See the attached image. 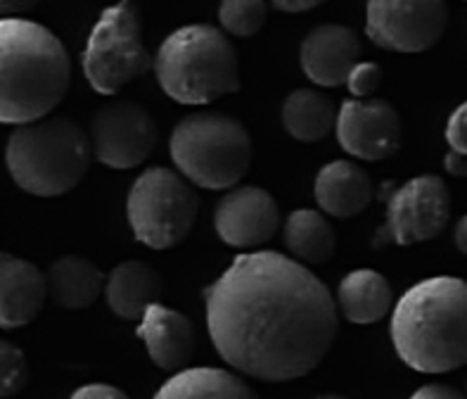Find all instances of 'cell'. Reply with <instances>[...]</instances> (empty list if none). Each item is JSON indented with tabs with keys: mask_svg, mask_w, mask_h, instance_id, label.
<instances>
[{
	"mask_svg": "<svg viewBox=\"0 0 467 399\" xmlns=\"http://www.w3.org/2000/svg\"><path fill=\"white\" fill-rule=\"evenodd\" d=\"M154 399H259V394L231 371L202 366L173 375Z\"/></svg>",
	"mask_w": 467,
	"mask_h": 399,
	"instance_id": "20",
	"label": "cell"
},
{
	"mask_svg": "<svg viewBox=\"0 0 467 399\" xmlns=\"http://www.w3.org/2000/svg\"><path fill=\"white\" fill-rule=\"evenodd\" d=\"M399 359L418 373H451L467 363V280L434 276L410 288L391 314Z\"/></svg>",
	"mask_w": 467,
	"mask_h": 399,
	"instance_id": "3",
	"label": "cell"
},
{
	"mask_svg": "<svg viewBox=\"0 0 467 399\" xmlns=\"http://www.w3.org/2000/svg\"><path fill=\"white\" fill-rule=\"evenodd\" d=\"M47 292L65 310H86L100 298V268L88 262L86 257H59L47 271Z\"/></svg>",
	"mask_w": 467,
	"mask_h": 399,
	"instance_id": "21",
	"label": "cell"
},
{
	"mask_svg": "<svg viewBox=\"0 0 467 399\" xmlns=\"http://www.w3.org/2000/svg\"><path fill=\"white\" fill-rule=\"evenodd\" d=\"M171 157L190 184L225 191L252 164V138L243 121L221 112H195L178 121L171 133Z\"/></svg>",
	"mask_w": 467,
	"mask_h": 399,
	"instance_id": "6",
	"label": "cell"
},
{
	"mask_svg": "<svg viewBox=\"0 0 467 399\" xmlns=\"http://www.w3.org/2000/svg\"><path fill=\"white\" fill-rule=\"evenodd\" d=\"M285 243L296 262L323 264L335 255L337 236L330 221L314 209H296L285 224Z\"/></svg>",
	"mask_w": 467,
	"mask_h": 399,
	"instance_id": "23",
	"label": "cell"
},
{
	"mask_svg": "<svg viewBox=\"0 0 467 399\" xmlns=\"http://www.w3.org/2000/svg\"><path fill=\"white\" fill-rule=\"evenodd\" d=\"M47 276L29 259L0 252V328H22L41 314Z\"/></svg>",
	"mask_w": 467,
	"mask_h": 399,
	"instance_id": "15",
	"label": "cell"
},
{
	"mask_svg": "<svg viewBox=\"0 0 467 399\" xmlns=\"http://www.w3.org/2000/svg\"><path fill=\"white\" fill-rule=\"evenodd\" d=\"M38 5V0H0V17H19L31 13Z\"/></svg>",
	"mask_w": 467,
	"mask_h": 399,
	"instance_id": "30",
	"label": "cell"
},
{
	"mask_svg": "<svg viewBox=\"0 0 467 399\" xmlns=\"http://www.w3.org/2000/svg\"><path fill=\"white\" fill-rule=\"evenodd\" d=\"M221 26L231 37L249 38L259 34L266 25L268 5L266 0H223L219 10Z\"/></svg>",
	"mask_w": 467,
	"mask_h": 399,
	"instance_id": "24",
	"label": "cell"
},
{
	"mask_svg": "<svg viewBox=\"0 0 467 399\" xmlns=\"http://www.w3.org/2000/svg\"><path fill=\"white\" fill-rule=\"evenodd\" d=\"M204 295L216 352L256 381L311 373L337 338V304L326 283L280 252L240 255Z\"/></svg>",
	"mask_w": 467,
	"mask_h": 399,
	"instance_id": "1",
	"label": "cell"
},
{
	"mask_svg": "<svg viewBox=\"0 0 467 399\" xmlns=\"http://www.w3.org/2000/svg\"><path fill=\"white\" fill-rule=\"evenodd\" d=\"M446 172L451 176H458V179H465L467 176V155L465 152H458V150H449V155L444 157Z\"/></svg>",
	"mask_w": 467,
	"mask_h": 399,
	"instance_id": "32",
	"label": "cell"
},
{
	"mask_svg": "<svg viewBox=\"0 0 467 399\" xmlns=\"http://www.w3.org/2000/svg\"><path fill=\"white\" fill-rule=\"evenodd\" d=\"M316 399H347V397H342V394H320V397Z\"/></svg>",
	"mask_w": 467,
	"mask_h": 399,
	"instance_id": "34",
	"label": "cell"
},
{
	"mask_svg": "<svg viewBox=\"0 0 467 399\" xmlns=\"http://www.w3.org/2000/svg\"><path fill=\"white\" fill-rule=\"evenodd\" d=\"M339 310L351 323L368 326L382 321L394 307L389 280L373 268H358L342 278L337 290Z\"/></svg>",
	"mask_w": 467,
	"mask_h": 399,
	"instance_id": "18",
	"label": "cell"
},
{
	"mask_svg": "<svg viewBox=\"0 0 467 399\" xmlns=\"http://www.w3.org/2000/svg\"><path fill=\"white\" fill-rule=\"evenodd\" d=\"M335 131L342 150L356 160H387L401 148V117L387 100H347Z\"/></svg>",
	"mask_w": 467,
	"mask_h": 399,
	"instance_id": "12",
	"label": "cell"
},
{
	"mask_svg": "<svg viewBox=\"0 0 467 399\" xmlns=\"http://www.w3.org/2000/svg\"><path fill=\"white\" fill-rule=\"evenodd\" d=\"M446 141H449L451 150L467 155V102H462L461 108L451 114L449 126H446Z\"/></svg>",
	"mask_w": 467,
	"mask_h": 399,
	"instance_id": "27",
	"label": "cell"
},
{
	"mask_svg": "<svg viewBox=\"0 0 467 399\" xmlns=\"http://www.w3.org/2000/svg\"><path fill=\"white\" fill-rule=\"evenodd\" d=\"M213 224L225 245L237 250H256L278 231L280 209L271 193L256 185H243L223 195Z\"/></svg>",
	"mask_w": 467,
	"mask_h": 399,
	"instance_id": "13",
	"label": "cell"
},
{
	"mask_svg": "<svg viewBox=\"0 0 467 399\" xmlns=\"http://www.w3.org/2000/svg\"><path fill=\"white\" fill-rule=\"evenodd\" d=\"M69 399H130L124 390H119L114 385H107V383H90V385H83L78 390H74Z\"/></svg>",
	"mask_w": 467,
	"mask_h": 399,
	"instance_id": "28",
	"label": "cell"
},
{
	"mask_svg": "<svg viewBox=\"0 0 467 399\" xmlns=\"http://www.w3.org/2000/svg\"><path fill=\"white\" fill-rule=\"evenodd\" d=\"M29 381V362L17 345L0 340V399L17 394Z\"/></svg>",
	"mask_w": 467,
	"mask_h": 399,
	"instance_id": "25",
	"label": "cell"
},
{
	"mask_svg": "<svg viewBox=\"0 0 467 399\" xmlns=\"http://www.w3.org/2000/svg\"><path fill=\"white\" fill-rule=\"evenodd\" d=\"M299 60L311 84L337 89L361 62V41L349 26L320 25L304 38Z\"/></svg>",
	"mask_w": 467,
	"mask_h": 399,
	"instance_id": "14",
	"label": "cell"
},
{
	"mask_svg": "<svg viewBox=\"0 0 467 399\" xmlns=\"http://www.w3.org/2000/svg\"><path fill=\"white\" fill-rule=\"evenodd\" d=\"M90 157L88 133L69 117H46L15 126L5 148L12 181L36 197L74 191L88 172Z\"/></svg>",
	"mask_w": 467,
	"mask_h": 399,
	"instance_id": "4",
	"label": "cell"
},
{
	"mask_svg": "<svg viewBox=\"0 0 467 399\" xmlns=\"http://www.w3.org/2000/svg\"><path fill=\"white\" fill-rule=\"evenodd\" d=\"M373 181L361 164L349 160H335L318 172L316 200L320 209L337 219L361 215L373 200Z\"/></svg>",
	"mask_w": 467,
	"mask_h": 399,
	"instance_id": "17",
	"label": "cell"
},
{
	"mask_svg": "<svg viewBox=\"0 0 467 399\" xmlns=\"http://www.w3.org/2000/svg\"><path fill=\"white\" fill-rule=\"evenodd\" d=\"M410 399H467L461 390L451 385H439V383H432V385H425L420 390H415Z\"/></svg>",
	"mask_w": 467,
	"mask_h": 399,
	"instance_id": "29",
	"label": "cell"
},
{
	"mask_svg": "<svg viewBox=\"0 0 467 399\" xmlns=\"http://www.w3.org/2000/svg\"><path fill=\"white\" fill-rule=\"evenodd\" d=\"M138 335L148 347L154 366L164 371H181L195 352V328L188 316L164 304H150L142 314Z\"/></svg>",
	"mask_w": 467,
	"mask_h": 399,
	"instance_id": "16",
	"label": "cell"
},
{
	"mask_svg": "<svg viewBox=\"0 0 467 399\" xmlns=\"http://www.w3.org/2000/svg\"><path fill=\"white\" fill-rule=\"evenodd\" d=\"M154 74L176 102L207 105L240 89V58L221 29L188 25L161 43Z\"/></svg>",
	"mask_w": 467,
	"mask_h": 399,
	"instance_id": "5",
	"label": "cell"
},
{
	"mask_svg": "<svg viewBox=\"0 0 467 399\" xmlns=\"http://www.w3.org/2000/svg\"><path fill=\"white\" fill-rule=\"evenodd\" d=\"M335 102L314 89H299L287 96L283 105L285 131L302 143H316L323 141L337 124Z\"/></svg>",
	"mask_w": 467,
	"mask_h": 399,
	"instance_id": "22",
	"label": "cell"
},
{
	"mask_svg": "<svg viewBox=\"0 0 467 399\" xmlns=\"http://www.w3.org/2000/svg\"><path fill=\"white\" fill-rule=\"evenodd\" d=\"M152 67L142 41L140 7L136 0H117L100 15L83 50L88 84L100 96H114Z\"/></svg>",
	"mask_w": 467,
	"mask_h": 399,
	"instance_id": "7",
	"label": "cell"
},
{
	"mask_svg": "<svg viewBox=\"0 0 467 399\" xmlns=\"http://www.w3.org/2000/svg\"><path fill=\"white\" fill-rule=\"evenodd\" d=\"M93 155L112 169H133L152 155L157 124L148 110L130 100L109 102L90 124Z\"/></svg>",
	"mask_w": 467,
	"mask_h": 399,
	"instance_id": "11",
	"label": "cell"
},
{
	"mask_svg": "<svg viewBox=\"0 0 467 399\" xmlns=\"http://www.w3.org/2000/svg\"><path fill=\"white\" fill-rule=\"evenodd\" d=\"M446 22V0H368V38L394 53L430 50L444 37Z\"/></svg>",
	"mask_w": 467,
	"mask_h": 399,
	"instance_id": "10",
	"label": "cell"
},
{
	"mask_svg": "<svg viewBox=\"0 0 467 399\" xmlns=\"http://www.w3.org/2000/svg\"><path fill=\"white\" fill-rule=\"evenodd\" d=\"M71 62L65 43L47 26L0 17V124L46 120L65 100Z\"/></svg>",
	"mask_w": 467,
	"mask_h": 399,
	"instance_id": "2",
	"label": "cell"
},
{
	"mask_svg": "<svg viewBox=\"0 0 467 399\" xmlns=\"http://www.w3.org/2000/svg\"><path fill=\"white\" fill-rule=\"evenodd\" d=\"M451 219V191L444 181L425 173L399 185L387 207V224L375 245H415L437 238Z\"/></svg>",
	"mask_w": 467,
	"mask_h": 399,
	"instance_id": "9",
	"label": "cell"
},
{
	"mask_svg": "<svg viewBox=\"0 0 467 399\" xmlns=\"http://www.w3.org/2000/svg\"><path fill=\"white\" fill-rule=\"evenodd\" d=\"M105 292L114 314L136 321L160 298L161 278L150 264L124 262L109 274Z\"/></svg>",
	"mask_w": 467,
	"mask_h": 399,
	"instance_id": "19",
	"label": "cell"
},
{
	"mask_svg": "<svg viewBox=\"0 0 467 399\" xmlns=\"http://www.w3.org/2000/svg\"><path fill=\"white\" fill-rule=\"evenodd\" d=\"M271 3L283 13H308V10L323 5L326 0H271Z\"/></svg>",
	"mask_w": 467,
	"mask_h": 399,
	"instance_id": "31",
	"label": "cell"
},
{
	"mask_svg": "<svg viewBox=\"0 0 467 399\" xmlns=\"http://www.w3.org/2000/svg\"><path fill=\"white\" fill-rule=\"evenodd\" d=\"M456 247L462 252V255H467V215L462 216L461 221H458V226H456Z\"/></svg>",
	"mask_w": 467,
	"mask_h": 399,
	"instance_id": "33",
	"label": "cell"
},
{
	"mask_svg": "<svg viewBox=\"0 0 467 399\" xmlns=\"http://www.w3.org/2000/svg\"><path fill=\"white\" fill-rule=\"evenodd\" d=\"M200 212V200L183 173L152 167L129 193V221L136 238L152 250H169L188 233Z\"/></svg>",
	"mask_w": 467,
	"mask_h": 399,
	"instance_id": "8",
	"label": "cell"
},
{
	"mask_svg": "<svg viewBox=\"0 0 467 399\" xmlns=\"http://www.w3.org/2000/svg\"><path fill=\"white\" fill-rule=\"evenodd\" d=\"M379 84H382V69L375 62H358L347 79V89L358 100H363V98L368 100L379 89Z\"/></svg>",
	"mask_w": 467,
	"mask_h": 399,
	"instance_id": "26",
	"label": "cell"
}]
</instances>
